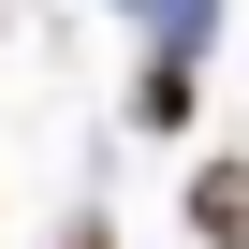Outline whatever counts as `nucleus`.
Returning a JSON list of instances; mask_svg holds the SVG:
<instances>
[{
    "label": "nucleus",
    "instance_id": "obj_2",
    "mask_svg": "<svg viewBox=\"0 0 249 249\" xmlns=\"http://www.w3.org/2000/svg\"><path fill=\"white\" fill-rule=\"evenodd\" d=\"M73 249H103V234H73Z\"/></svg>",
    "mask_w": 249,
    "mask_h": 249
},
{
    "label": "nucleus",
    "instance_id": "obj_1",
    "mask_svg": "<svg viewBox=\"0 0 249 249\" xmlns=\"http://www.w3.org/2000/svg\"><path fill=\"white\" fill-rule=\"evenodd\" d=\"M191 220H205V249H249V161H205Z\"/></svg>",
    "mask_w": 249,
    "mask_h": 249
}]
</instances>
